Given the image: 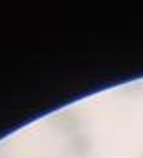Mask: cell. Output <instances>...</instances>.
Segmentation results:
<instances>
[{
    "label": "cell",
    "instance_id": "3957f363",
    "mask_svg": "<svg viewBox=\"0 0 143 158\" xmlns=\"http://www.w3.org/2000/svg\"><path fill=\"white\" fill-rule=\"evenodd\" d=\"M139 158H143V156H139Z\"/></svg>",
    "mask_w": 143,
    "mask_h": 158
},
{
    "label": "cell",
    "instance_id": "6da1fadb",
    "mask_svg": "<svg viewBox=\"0 0 143 158\" xmlns=\"http://www.w3.org/2000/svg\"><path fill=\"white\" fill-rule=\"evenodd\" d=\"M52 124L56 128V131L69 135V137H73L74 133L80 131V118L76 114H71V112H57V114H53Z\"/></svg>",
    "mask_w": 143,
    "mask_h": 158
},
{
    "label": "cell",
    "instance_id": "7a4b0ae2",
    "mask_svg": "<svg viewBox=\"0 0 143 158\" xmlns=\"http://www.w3.org/2000/svg\"><path fill=\"white\" fill-rule=\"evenodd\" d=\"M69 152L76 158H86L92 154V149H94V143H92V137L84 131H78L74 133L73 137H69Z\"/></svg>",
    "mask_w": 143,
    "mask_h": 158
},
{
    "label": "cell",
    "instance_id": "277c9868",
    "mask_svg": "<svg viewBox=\"0 0 143 158\" xmlns=\"http://www.w3.org/2000/svg\"><path fill=\"white\" fill-rule=\"evenodd\" d=\"M0 158H2V156H0Z\"/></svg>",
    "mask_w": 143,
    "mask_h": 158
}]
</instances>
